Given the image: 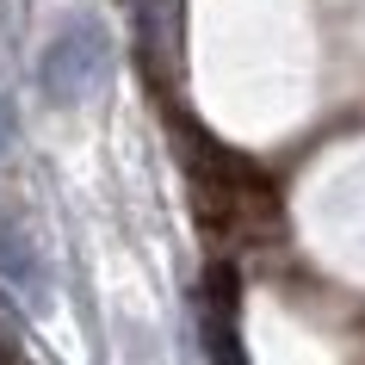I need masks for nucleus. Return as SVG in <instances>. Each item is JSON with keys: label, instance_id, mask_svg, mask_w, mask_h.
Here are the masks:
<instances>
[{"label": "nucleus", "instance_id": "2", "mask_svg": "<svg viewBox=\"0 0 365 365\" xmlns=\"http://www.w3.org/2000/svg\"><path fill=\"white\" fill-rule=\"evenodd\" d=\"M112 75V31L99 19H68L38 56V87L50 106H87Z\"/></svg>", "mask_w": 365, "mask_h": 365}, {"label": "nucleus", "instance_id": "5", "mask_svg": "<svg viewBox=\"0 0 365 365\" xmlns=\"http://www.w3.org/2000/svg\"><path fill=\"white\" fill-rule=\"evenodd\" d=\"M6 143H13V112H6V99H0V155H6Z\"/></svg>", "mask_w": 365, "mask_h": 365}, {"label": "nucleus", "instance_id": "4", "mask_svg": "<svg viewBox=\"0 0 365 365\" xmlns=\"http://www.w3.org/2000/svg\"><path fill=\"white\" fill-rule=\"evenodd\" d=\"M173 38H180V0H136V50L155 75L173 62Z\"/></svg>", "mask_w": 365, "mask_h": 365}, {"label": "nucleus", "instance_id": "1", "mask_svg": "<svg viewBox=\"0 0 365 365\" xmlns=\"http://www.w3.org/2000/svg\"><path fill=\"white\" fill-rule=\"evenodd\" d=\"M192 186H198V211H205V223L223 230V235H248V242H260V235L279 223V211H272V186L254 168L230 161V155L192 161Z\"/></svg>", "mask_w": 365, "mask_h": 365}, {"label": "nucleus", "instance_id": "3", "mask_svg": "<svg viewBox=\"0 0 365 365\" xmlns=\"http://www.w3.org/2000/svg\"><path fill=\"white\" fill-rule=\"evenodd\" d=\"M0 285L19 291L25 309H43V304H50V267H43L31 230H25L6 205H0Z\"/></svg>", "mask_w": 365, "mask_h": 365}]
</instances>
